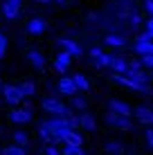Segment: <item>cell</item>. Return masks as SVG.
Returning a JSON list of instances; mask_svg holds the SVG:
<instances>
[{"label": "cell", "instance_id": "cell-30", "mask_svg": "<svg viewBox=\"0 0 153 155\" xmlns=\"http://www.w3.org/2000/svg\"><path fill=\"white\" fill-rule=\"evenodd\" d=\"M106 151H108V153H115V155H119V153H122V148H119V144H117V142H110L108 146H106Z\"/></svg>", "mask_w": 153, "mask_h": 155}, {"label": "cell", "instance_id": "cell-20", "mask_svg": "<svg viewBox=\"0 0 153 155\" xmlns=\"http://www.w3.org/2000/svg\"><path fill=\"white\" fill-rule=\"evenodd\" d=\"M63 144H72V146H81V144H83V137L79 135L77 130H70V133H68V137H65V142H63Z\"/></svg>", "mask_w": 153, "mask_h": 155}, {"label": "cell", "instance_id": "cell-9", "mask_svg": "<svg viewBox=\"0 0 153 155\" xmlns=\"http://www.w3.org/2000/svg\"><path fill=\"white\" fill-rule=\"evenodd\" d=\"M56 88H59V92H61V94H65V97H75V94H77V90H79L72 77H63L61 81H59V85H56Z\"/></svg>", "mask_w": 153, "mask_h": 155}, {"label": "cell", "instance_id": "cell-15", "mask_svg": "<svg viewBox=\"0 0 153 155\" xmlns=\"http://www.w3.org/2000/svg\"><path fill=\"white\" fill-rule=\"evenodd\" d=\"M110 70L117 72V74H126V70H128V61H126V58H122V56H113Z\"/></svg>", "mask_w": 153, "mask_h": 155}, {"label": "cell", "instance_id": "cell-33", "mask_svg": "<svg viewBox=\"0 0 153 155\" xmlns=\"http://www.w3.org/2000/svg\"><path fill=\"white\" fill-rule=\"evenodd\" d=\"M146 36H149V38L153 41V18L146 20Z\"/></svg>", "mask_w": 153, "mask_h": 155}, {"label": "cell", "instance_id": "cell-19", "mask_svg": "<svg viewBox=\"0 0 153 155\" xmlns=\"http://www.w3.org/2000/svg\"><path fill=\"white\" fill-rule=\"evenodd\" d=\"M75 83H77V88L81 90V92H88V90H90V81H88L86 77H83V74H75Z\"/></svg>", "mask_w": 153, "mask_h": 155}, {"label": "cell", "instance_id": "cell-38", "mask_svg": "<svg viewBox=\"0 0 153 155\" xmlns=\"http://www.w3.org/2000/svg\"><path fill=\"white\" fill-rule=\"evenodd\" d=\"M0 90H5V83H2V79H0Z\"/></svg>", "mask_w": 153, "mask_h": 155}, {"label": "cell", "instance_id": "cell-5", "mask_svg": "<svg viewBox=\"0 0 153 155\" xmlns=\"http://www.w3.org/2000/svg\"><path fill=\"white\" fill-rule=\"evenodd\" d=\"M20 5H23V0H5V2H2V16H5L7 20L18 18Z\"/></svg>", "mask_w": 153, "mask_h": 155}, {"label": "cell", "instance_id": "cell-10", "mask_svg": "<svg viewBox=\"0 0 153 155\" xmlns=\"http://www.w3.org/2000/svg\"><path fill=\"white\" fill-rule=\"evenodd\" d=\"M59 47H61V50H65V52H70L75 58L83 54L81 45H79V43H75V41H70V38H59Z\"/></svg>", "mask_w": 153, "mask_h": 155}, {"label": "cell", "instance_id": "cell-31", "mask_svg": "<svg viewBox=\"0 0 153 155\" xmlns=\"http://www.w3.org/2000/svg\"><path fill=\"white\" fill-rule=\"evenodd\" d=\"M88 54H90L92 61H95V58H99V56L104 54V50H101V47H90V50H88Z\"/></svg>", "mask_w": 153, "mask_h": 155}, {"label": "cell", "instance_id": "cell-1", "mask_svg": "<svg viewBox=\"0 0 153 155\" xmlns=\"http://www.w3.org/2000/svg\"><path fill=\"white\" fill-rule=\"evenodd\" d=\"M45 124L50 126V130H52V133H54V140H56V142H65L68 133L75 130V128L70 126V121H68L65 117H59V115H54L52 119H47Z\"/></svg>", "mask_w": 153, "mask_h": 155}, {"label": "cell", "instance_id": "cell-29", "mask_svg": "<svg viewBox=\"0 0 153 155\" xmlns=\"http://www.w3.org/2000/svg\"><path fill=\"white\" fill-rule=\"evenodd\" d=\"M142 65L149 68V70H153V54H144V56H142Z\"/></svg>", "mask_w": 153, "mask_h": 155}, {"label": "cell", "instance_id": "cell-27", "mask_svg": "<svg viewBox=\"0 0 153 155\" xmlns=\"http://www.w3.org/2000/svg\"><path fill=\"white\" fill-rule=\"evenodd\" d=\"M65 119H68V121H70V126H72V128H77V126H81V117H79V115H75V113H72V110H70V113H68V115H65Z\"/></svg>", "mask_w": 153, "mask_h": 155}, {"label": "cell", "instance_id": "cell-14", "mask_svg": "<svg viewBox=\"0 0 153 155\" xmlns=\"http://www.w3.org/2000/svg\"><path fill=\"white\" fill-rule=\"evenodd\" d=\"M110 110H113V113H119V115H126V117L133 113V110H131V106L124 104L122 99H110Z\"/></svg>", "mask_w": 153, "mask_h": 155}, {"label": "cell", "instance_id": "cell-39", "mask_svg": "<svg viewBox=\"0 0 153 155\" xmlns=\"http://www.w3.org/2000/svg\"><path fill=\"white\" fill-rule=\"evenodd\" d=\"M0 133H2V126H0Z\"/></svg>", "mask_w": 153, "mask_h": 155}, {"label": "cell", "instance_id": "cell-24", "mask_svg": "<svg viewBox=\"0 0 153 155\" xmlns=\"http://www.w3.org/2000/svg\"><path fill=\"white\" fill-rule=\"evenodd\" d=\"M63 155H86L81 146H72V144H65L63 146Z\"/></svg>", "mask_w": 153, "mask_h": 155}, {"label": "cell", "instance_id": "cell-37", "mask_svg": "<svg viewBox=\"0 0 153 155\" xmlns=\"http://www.w3.org/2000/svg\"><path fill=\"white\" fill-rule=\"evenodd\" d=\"M56 2H59V5H65V2H68V0H56Z\"/></svg>", "mask_w": 153, "mask_h": 155}, {"label": "cell", "instance_id": "cell-6", "mask_svg": "<svg viewBox=\"0 0 153 155\" xmlns=\"http://www.w3.org/2000/svg\"><path fill=\"white\" fill-rule=\"evenodd\" d=\"M2 94H5V101L7 104H20L25 97H23V92H20V85H5V90H2Z\"/></svg>", "mask_w": 153, "mask_h": 155}, {"label": "cell", "instance_id": "cell-32", "mask_svg": "<svg viewBox=\"0 0 153 155\" xmlns=\"http://www.w3.org/2000/svg\"><path fill=\"white\" fill-rule=\"evenodd\" d=\"M5 52H7V38H5V34H0V58L5 56Z\"/></svg>", "mask_w": 153, "mask_h": 155}, {"label": "cell", "instance_id": "cell-7", "mask_svg": "<svg viewBox=\"0 0 153 155\" xmlns=\"http://www.w3.org/2000/svg\"><path fill=\"white\" fill-rule=\"evenodd\" d=\"M133 50L138 52L140 56H144V54H153V41H151L146 34H140V36H138V41H135V47H133Z\"/></svg>", "mask_w": 153, "mask_h": 155}, {"label": "cell", "instance_id": "cell-36", "mask_svg": "<svg viewBox=\"0 0 153 155\" xmlns=\"http://www.w3.org/2000/svg\"><path fill=\"white\" fill-rule=\"evenodd\" d=\"M34 2H41V5H47V2H52V0H34Z\"/></svg>", "mask_w": 153, "mask_h": 155}, {"label": "cell", "instance_id": "cell-11", "mask_svg": "<svg viewBox=\"0 0 153 155\" xmlns=\"http://www.w3.org/2000/svg\"><path fill=\"white\" fill-rule=\"evenodd\" d=\"M133 115H135V119H138V121H142V124H153V110L146 108V106H140V108H135Z\"/></svg>", "mask_w": 153, "mask_h": 155}, {"label": "cell", "instance_id": "cell-23", "mask_svg": "<svg viewBox=\"0 0 153 155\" xmlns=\"http://www.w3.org/2000/svg\"><path fill=\"white\" fill-rule=\"evenodd\" d=\"M110 63H113V56H108L106 52H104L99 58H95V65L97 68H110Z\"/></svg>", "mask_w": 153, "mask_h": 155}, {"label": "cell", "instance_id": "cell-40", "mask_svg": "<svg viewBox=\"0 0 153 155\" xmlns=\"http://www.w3.org/2000/svg\"><path fill=\"white\" fill-rule=\"evenodd\" d=\"M108 155H115V153H108Z\"/></svg>", "mask_w": 153, "mask_h": 155}, {"label": "cell", "instance_id": "cell-13", "mask_svg": "<svg viewBox=\"0 0 153 155\" xmlns=\"http://www.w3.org/2000/svg\"><path fill=\"white\" fill-rule=\"evenodd\" d=\"M27 31H29L32 36L43 34V31H45V20L43 18H32L29 23H27Z\"/></svg>", "mask_w": 153, "mask_h": 155}, {"label": "cell", "instance_id": "cell-26", "mask_svg": "<svg viewBox=\"0 0 153 155\" xmlns=\"http://www.w3.org/2000/svg\"><path fill=\"white\" fill-rule=\"evenodd\" d=\"M72 106H75L77 110H81V113H83V110L88 108V101L83 99V97H77V94H75V97H72Z\"/></svg>", "mask_w": 153, "mask_h": 155}, {"label": "cell", "instance_id": "cell-34", "mask_svg": "<svg viewBox=\"0 0 153 155\" xmlns=\"http://www.w3.org/2000/svg\"><path fill=\"white\" fill-rule=\"evenodd\" d=\"M144 9H146V14L153 18V0H144Z\"/></svg>", "mask_w": 153, "mask_h": 155}, {"label": "cell", "instance_id": "cell-21", "mask_svg": "<svg viewBox=\"0 0 153 155\" xmlns=\"http://www.w3.org/2000/svg\"><path fill=\"white\" fill-rule=\"evenodd\" d=\"M124 36H117V34H108L106 36V45H110V47H124Z\"/></svg>", "mask_w": 153, "mask_h": 155}, {"label": "cell", "instance_id": "cell-35", "mask_svg": "<svg viewBox=\"0 0 153 155\" xmlns=\"http://www.w3.org/2000/svg\"><path fill=\"white\" fill-rule=\"evenodd\" d=\"M146 142H149V146L153 151V130H146Z\"/></svg>", "mask_w": 153, "mask_h": 155}, {"label": "cell", "instance_id": "cell-25", "mask_svg": "<svg viewBox=\"0 0 153 155\" xmlns=\"http://www.w3.org/2000/svg\"><path fill=\"white\" fill-rule=\"evenodd\" d=\"M2 155H25V148L23 146H7V148H2Z\"/></svg>", "mask_w": 153, "mask_h": 155}, {"label": "cell", "instance_id": "cell-2", "mask_svg": "<svg viewBox=\"0 0 153 155\" xmlns=\"http://www.w3.org/2000/svg\"><path fill=\"white\" fill-rule=\"evenodd\" d=\"M106 124L113 126V128H119V130H131V128H133V121H131L128 117L119 115V113H113V110L106 113Z\"/></svg>", "mask_w": 153, "mask_h": 155}, {"label": "cell", "instance_id": "cell-3", "mask_svg": "<svg viewBox=\"0 0 153 155\" xmlns=\"http://www.w3.org/2000/svg\"><path fill=\"white\" fill-rule=\"evenodd\" d=\"M43 110H47V113H52V115H59V117H65L70 113V108H68L65 104H61L59 99H52V97L43 99Z\"/></svg>", "mask_w": 153, "mask_h": 155}, {"label": "cell", "instance_id": "cell-18", "mask_svg": "<svg viewBox=\"0 0 153 155\" xmlns=\"http://www.w3.org/2000/svg\"><path fill=\"white\" fill-rule=\"evenodd\" d=\"M14 144L16 146H23V148H27V144H29V137H27V133H23V130H18V133H14Z\"/></svg>", "mask_w": 153, "mask_h": 155}, {"label": "cell", "instance_id": "cell-8", "mask_svg": "<svg viewBox=\"0 0 153 155\" xmlns=\"http://www.w3.org/2000/svg\"><path fill=\"white\" fill-rule=\"evenodd\" d=\"M72 58H75V56H72L70 52L61 50V52H59V56L54 58V70H56V72H61V74H63V72H68V68H70Z\"/></svg>", "mask_w": 153, "mask_h": 155}, {"label": "cell", "instance_id": "cell-16", "mask_svg": "<svg viewBox=\"0 0 153 155\" xmlns=\"http://www.w3.org/2000/svg\"><path fill=\"white\" fill-rule=\"evenodd\" d=\"M38 135H41V140H43L45 144H54V142H56V140H54V133L50 130V126H47L45 121L38 126Z\"/></svg>", "mask_w": 153, "mask_h": 155}, {"label": "cell", "instance_id": "cell-12", "mask_svg": "<svg viewBox=\"0 0 153 155\" xmlns=\"http://www.w3.org/2000/svg\"><path fill=\"white\" fill-rule=\"evenodd\" d=\"M27 61L36 68V70H43V68H45V56L41 54L38 50H29L27 52Z\"/></svg>", "mask_w": 153, "mask_h": 155}, {"label": "cell", "instance_id": "cell-22", "mask_svg": "<svg viewBox=\"0 0 153 155\" xmlns=\"http://www.w3.org/2000/svg\"><path fill=\"white\" fill-rule=\"evenodd\" d=\"M20 92H23V97H34L36 85L32 83V81H25V83H20Z\"/></svg>", "mask_w": 153, "mask_h": 155}, {"label": "cell", "instance_id": "cell-17", "mask_svg": "<svg viewBox=\"0 0 153 155\" xmlns=\"http://www.w3.org/2000/svg\"><path fill=\"white\" fill-rule=\"evenodd\" d=\"M79 117H81V128H86V130H95V128H97V119H95L92 115L83 113V115H79Z\"/></svg>", "mask_w": 153, "mask_h": 155}, {"label": "cell", "instance_id": "cell-4", "mask_svg": "<svg viewBox=\"0 0 153 155\" xmlns=\"http://www.w3.org/2000/svg\"><path fill=\"white\" fill-rule=\"evenodd\" d=\"M9 121H12V124H18V126L29 124L32 121V110L29 108H14L12 113H9Z\"/></svg>", "mask_w": 153, "mask_h": 155}, {"label": "cell", "instance_id": "cell-28", "mask_svg": "<svg viewBox=\"0 0 153 155\" xmlns=\"http://www.w3.org/2000/svg\"><path fill=\"white\" fill-rule=\"evenodd\" d=\"M43 155H63V153L54 146V144H47V146L43 148Z\"/></svg>", "mask_w": 153, "mask_h": 155}]
</instances>
